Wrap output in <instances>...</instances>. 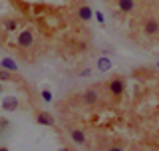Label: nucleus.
Segmentation results:
<instances>
[{"label": "nucleus", "mask_w": 159, "mask_h": 151, "mask_svg": "<svg viewBox=\"0 0 159 151\" xmlns=\"http://www.w3.org/2000/svg\"><path fill=\"white\" fill-rule=\"evenodd\" d=\"M143 34L147 38H159V20L157 18H147L143 22Z\"/></svg>", "instance_id": "nucleus-1"}, {"label": "nucleus", "mask_w": 159, "mask_h": 151, "mask_svg": "<svg viewBox=\"0 0 159 151\" xmlns=\"http://www.w3.org/2000/svg\"><path fill=\"white\" fill-rule=\"evenodd\" d=\"M107 89L111 95H121L123 89H125V82H123V78H119V76H116V78H111L107 82Z\"/></svg>", "instance_id": "nucleus-2"}, {"label": "nucleus", "mask_w": 159, "mask_h": 151, "mask_svg": "<svg viewBox=\"0 0 159 151\" xmlns=\"http://www.w3.org/2000/svg\"><path fill=\"white\" fill-rule=\"evenodd\" d=\"M32 44H34V32L30 28L22 30V32L18 34V46L22 50H26V48H32Z\"/></svg>", "instance_id": "nucleus-3"}, {"label": "nucleus", "mask_w": 159, "mask_h": 151, "mask_svg": "<svg viewBox=\"0 0 159 151\" xmlns=\"http://www.w3.org/2000/svg\"><path fill=\"white\" fill-rule=\"evenodd\" d=\"M82 99H84V103H86V105H96V103L99 102L98 89H96V88H88L86 92L82 94Z\"/></svg>", "instance_id": "nucleus-4"}, {"label": "nucleus", "mask_w": 159, "mask_h": 151, "mask_svg": "<svg viewBox=\"0 0 159 151\" xmlns=\"http://www.w3.org/2000/svg\"><path fill=\"white\" fill-rule=\"evenodd\" d=\"M78 16L82 22H89V20L93 18V12H92V8L88 6V4H82V6L78 8Z\"/></svg>", "instance_id": "nucleus-5"}, {"label": "nucleus", "mask_w": 159, "mask_h": 151, "mask_svg": "<svg viewBox=\"0 0 159 151\" xmlns=\"http://www.w3.org/2000/svg\"><path fill=\"white\" fill-rule=\"evenodd\" d=\"M117 8L123 14H131L135 10V0H117Z\"/></svg>", "instance_id": "nucleus-6"}, {"label": "nucleus", "mask_w": 159, "mask_h": 151, "mask_svg": "<svg viewBox=\"0 0 159 151\" xmlns=\"http://www.w3.org/2000/svg\"><path fill=\"white\" fill-rule=\"evenodd\" d=\"M2 108H4V112H16L18 109V99L14 98V95H8V98L2 99Z\"/></svg>", "instance_id": "nucleus-7"}, {"label": "nucleus", "mask_w": 159, "mask_h": 151, "mask_svg": "<svg viewBox=\"0 0 159 151\" xmlns=\"http://www.w3.org/2000/svg\"><path fill=\"white\" fill-rule=\"evenodd\" d=\"M70 135H72V141L76 145H84L86 143V133L82 129H70Z\"/></svg>", "instance_id": "nucleus-8"}, {"label": "nucleus", "mask_w": 159, "mask_h": 151, "mask_svg": "<svg viewBox=\"0 0 159 151\" xmlns=\"http://www.w3.org/2000/svg\"><path fill=\"white\" fill-rule=\"evenodd\" d=\"M36 121L40 125H54V117H52V113H48V112H38Z\"/></svg>", "instance_id": "nucleus-9"}, {"label": "nucleus", "mask_w": 159, "mask_h": 151, "mask_svg": "<svg viewBox=\"0 0 159 151\" xmlns=\"http://www.w3.org/2000/svg\"><path fill=\"white\" fill-rule=\"evenodd\" d=\"M0 66H2L4 70H8V72H18V66H16V62H14L12 58H4V60H0Z\"/></svg>", "instance_id": "nucleus-10"}, {"label": "nucleus", "mask_w": 159, "mask_h": 151, "mask_svg": "<svg viewBox=\"0 0 159 151\" xmlns=\"http://www.w3.org/2000/svg\"><path fill=\"white\" fill-rule=\"evenodd\" d=\"M96 68L99 72H107V70H111V60L109 58H99L96 62Z\"/></svg>", "instance_id": "nucleus-11"}, {"label": "nucleus", "mask_w": 159, "mask_h": 151, "mask_svg": "<svg viewBox=\"0 0 159 151\" xmlns=\"http://www.w3.org/2000/svg\"><path fill=\"white\" fill-rule=\"evenodd\" d=\"M4 28H6L8 32L16 30V28H18V20H12V18H10V20H4Z\"/></svg>", "instance_id": "nucleus-12"}, {"label": "nucleus", "mask_w": 159, "mask_h": 151, "mask_svg": "<svg viewBox=\"0 0 159 151\" xmlns=\"http://www.w3.org/2000/svg\"><path fill=\"white\" fill-rule=\"evenodd\" d=\"M10 80H12V74H10L8 70L0 68V82H10Z\"/></svg>", "instance_id": "nucleus-13"}, {"label": "nucleus", "mask_w": 159, "mask_h": 151, "mask_svg": "<svg viewBox=\"0 0 159 151\" xmlns=\"http://www.w3.org/2000/svg\"><path fill=\"white\" fill-rule=\"evenodd\" d=\"M42 99H44V102H50V99H52V92H50V89H44V92H42Z\"/></svg>", "instance_id": "nucleus-14"}, {"label": "nucleus", "mask_w": 159, "mask_h": 151, "mask_svg": "<svg viewBox=\"0 0 159 151\" xmlns=\"http://www.w3.org/2000/svg\"><path fill=\"white\" fill-rule=\"evenodd\" d=\"M96 18H98V22H99V24L106 22V18H103V14H102V12H96Z\"/></svg>", "instance_id": "nucleus-15"}, {"label": "nucleus", "mask_w": 159, "mask_h": 151, "mask_svg": "<svg viewBox=\"0 0 159 151\" xmlns=\"http://www.w3.org/2000/svg\"><path fill=\"white\" fill-rule=\"evenodd\" d=\"M107 151H123V147H121V145H109Z\"/></svg>", "instance_id": "nucleus-16"}, {"label": "nucleus", "mask_w": 159, "mask_h": 151, "mask_svg": "<svg viewBox=\"0 0 159 151\" xmlns=\"http://www.w3.org/2000/svg\"><path fill=\"white\" fill-rule=\"evenodd\" d=\"M0 151H8V149H6V147H0Z\"/></svg>", "instance_id": "nucleus-17"}, {"label": "nucleus", "mask_w": 159, "mask_h": 151, "mask_svg": "<svg viewBox=\"0 0 159 151\" xmlns=\"http://www.w3.org/2000/svg\"><path fill=\"white\" fill-rule=\"evenodd\" d=\"M60 151H68V149H60Z\"/></svg>", "instance_id": "nucleus-18"}, {"label": "nucleus", "mask_w": 159, "mask_h": 151, "mask_svg": "<svg viewBox=\"0 0 159 151\" xmlns=\"http://www.w3.org/2000/svg\"><path fill=\"white\" fill-rule=\"evenodd\" d=\"M0 92H2V85H0Z\"/></svg>", "instance_id": "nucleus-19"}, {"label": "nucleus", "mask_w": 159, "mask_h": 151, "mask_svg": "<svg viewBox=\"0 0 159 151\" xmlns=\"http://www.w3.org/2000/svg\"><path fill=\"white\" fill-rule=\"evenodd\" d=\"M157 66H159V62H157Z\"/></svg>", "instance_id": "nucleus-20"}]
</instances>
